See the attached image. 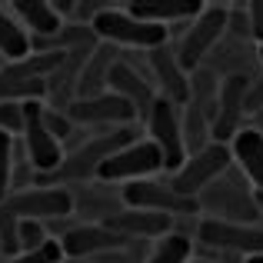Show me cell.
<instances>
[{"label": "cell", "mask_w": 263, "mask_h": 263, "mask_svg": "<svg viewBox=\"0 0 263 263\" xmlns=\"http://www.w3.org/2000/svg\"><path fill=\"white\" fill-rule=\"evenodd\" d=\"M137 140V127H120V130H107V134H97L90 140L77 143V147L64 150V160L53 174H33V186H84L90 180H97V170L103 167L107 157H114L120 147Z\"/></svg>", "instance_id": "6da1fadb"}, {"label": "cell", "mask_w": 263, "mask_h": 263, "mask_svg": "<svg viewBox=\"0 0 263 263\" xmlns=\"http://www.w3.org/2000/svg\"><path fill=\"white\" fill-rule=\"evenodd\" d=\"M197 206L206 220L220 223H240V227H260V206L253 200V186L237 167H227L223 177L213 180L206 190L197 193Z\"/></svg>", "instance_id": "7a4b0ae2"}, {"label": "cell", "mask_w": 263, "mask_h": 263, "mask_svg": "<svg viewBox=\"0 0 263 263\" xmlns=\"http://www.w3.org/2000/svg\"><path fill=\"white\" fill-rule=\"evenodd\" d=\"M90 30L97 33L100 44H110L117 50H130V53H150L157 47L170 44V30L167 27H157V24H147V20H137L127 13L123 4H110L103 13H97Z\"/></svg>", "instance_id": "3957f363"}, {"label": "cell", "mask_w": 263, "mask_h": 263, "mask_svg": "<svg viewBox=\"0 0 263 263\" xmlns=\"http://www.w3.org/2000/svg\"><path fill=\"white\" fill-rule=\"evenodd\" d=\"M180 37L174 47L180 67H183L186 73L197 70L200 64H203L206 57H210V50L220 44V37H223V27H227V4H217V0H210V4H203V10L197 13V17L190 20V24H177Z\"/></svg>", "instance_id": "277c9868"}, {"label": "cell", "mask_w": 263, "mask_h": 263, "mask_svg": "<svg viewBox=\"0 0 263 263\" xmlns=\"http://www.w3.org/2000/svg\"><path fill=\"white\" fill-rule=\"evenodd\" d=\"M157 174H163L160 150H157L147 137H137L134 143L120 147L114 157L103 160V167L97 170V180H103V183H110V186H127V183H134V180H150Z\"/></svg>", "instance_id": "5b68a950"}, {"label": "cell", "mask_w": 263, "mask_h": 263, "mask_svg": "<svg viewBox=\"0 0 263 263\" xmlns=\"http://www.w3.org/2000/svg\"><path fill=\"white\" fill-rule=\"evenodd\" d=\"M0 213L20 220H37V223H53V220H70V190L64 186H27V190L7 193L0 203Z\"/></svg>", "instance_id": "8992f818"}, {"label": "cell", "mask_w": 263, "mask_h": 263, "mask_svg": "<svg viewBox=\"0 0 263 263\" xmlns=\"http://www.w3.org/2000/svg\"><path fill=\"white\" fill-rule=\"evenodd\" d=\"M233 163L230 157V147L227 143H206L203 150H197V154H190L183 163H180L177 174H170V190L180 193V197H193L197 200L200 190H206V186L213 183V180L223 177V170Z\"/></svg>", "instance_id": "52a82bcc"}, {"label": "cell", "mask_w": 263, "mask_h": 263, "mask_svg": "<svg viewBox=\"0 0 263 263\" xmlns=\"http://www.w3.org/2000/svg\"><path fill=\"white\" fill-rule=\"evenodd\" d=\"M44 100H30L24 103V130H20V147H24L27 163L33 167V174H53L64 160V143L47 130L44 117H40Z\"/></svg>", "instance_id": "ba28073f"}, {"label": "cell", "mask_w": 263, "mask_h": 263, "mask_svg": "<svg viewBox=\"0 0 263 263\" xmlns=\"http://www.w3.org/2000/svg\"><path fill=\"white\" fill-rule=\"evenodd\" d=\"M107 90L134 107L137 120H147L157 103V90L150 84V70H147V53H143V64H137L130 53L117 57L114 67H110V77H107Z\"/></svg>", "instance_id": "9c48e42d"}, {"label": "cell", "mask_w": 263, "mask_h": 263, "mask_svg": "<svg viewBox=\"0 0 263 263\" xmlns=\"http://www.w3.org/2000/svg\"><path fill=\"white\" fill-rule=\"evenodd\" d=\"M120 197L123 206H130V210H154L167 213V217H200L197 200L174 193L167 180H134V183L120 186Z\"/></svg>", "instance_id": "30bf717a"}, {"label": "cell", "mask_w": 263, "mask_h": 263, "mask_svg": "<svg viewBox=\"0 0 263 263\" xmlns=\"http://www.w3.org/2000/svg\"><path fill=\"white\" fill-rule=\"evenodd\" d=\"M193 247L217 253H237V257H253L263 253V227H240V223H220V220L200 217Z\"/></svg>", "instance_id": "8fae6325"}, {"label": "cell", "mask_w": 263, "mask_h": 263, "mask_svg": "<svg viewBox=\"0 0 263 263\" xmlns=\"http://www.w3.org/2000/svg\"><path fill=\"white\" fill-rule=\"evenodd\" d=\"M73 127H93L100 134L107 130H120V127H137V114L127 100H120L117 93H100V97H87V100H73L67 107Z\"/></svg>", "instance_id": "7c38bea8"}, {"label": "cell", "mask_w": 263, "mask_h": 263, "mask_svg": "<svg viewBox=\"0 0 263 263\" xmlns=\"http://www.w3.org/2000/svg\"><path fill=\"white\" fill-rule=\"evenodd\" d=\"M143 123H147V140L154 143L163 157V170H167V174H177L180 163L186 160L183 130H180V107L157 97L154 110H150V117Z\"/></svg>", "instance_id": "4fadbf2b"}, {"label": "cell", "mask_w": 263, "mask_h": 263, "mask_svg": "<svg viewBox=\"0 0 263 263\" xmlns=\"http://www.w3.org/2000/svg\"><path fill=\"white\" fill-rule=\"evenodd\" d=\"M247 84L243 77H227L220 80L217 103H213V120H210V137L213 143H230L240 130L247 127Z\"/></svg>", "instance_id": "5bb4252c"}, {"label": "cell", "mask_w": 263, "mask_h": 263, "mask_svg": "<svg viewBox=\"0 0 263 263\" xmlns=\"http://www.w3.org/2000/svg\"><path fill=\"white\" fill-rule=\"evenodd\" d=\"M57 243L64 250V263H84V260H93L100 253H107V250H117V247L130 243V240L107 230L103 223H70L57 237Z\"/></svg>", "instance_id": "9a60e30c"}, {"label": "cell", "mask_w": 263, "mask_h": 263, "mask_svg": "<svg viewBox=\"0 0 263 263\" xmlns=\"http://www.w3.org/2000/svg\"><path fill=\"white\" fill-rule=\"evenodd\" d=\"M120 210H123L120 186L90 180V183L70 190V217H77V223H107Z\"/></svg>", "instance_id": "2e32d148"}, {"label": "cell", "mask_w": 263, "mask_h": 263, "mask_svg": "<svg viewBox=\"0 0 263 263\" xmlns=\"http://www.w3.org/2000/svg\"><path fill=\"white\" fill-rule=\"evenodd\" d=\"M147 70H150V84H154L160 100H170L174 107H183L190 100V84H186V70L180 67L177 53L170 44L157 47L147 53Z\"/></svg>", "instance_id": "e0dca14e"}, {"label": "cell", "mask_w": 263, "mask_h": 263, "mask_svg": "<svg viewBox=\"0 0 263 263\" xmlns=\"http://www.w3.org/2000/svg\"><path fill=\"white\" fill-rule=\"evenodd\" d=\"M203 67H210L220 80H227V77L253 80L257 73H263V67L257 60V44H243V40H230V37H220V44L210 50Z\"/></svg>", "instance_id": "ac0fdd59"}, {"label": "cell", "mask_w": 263, "mask_h": 263, "mask_svg": "<svg viewBox=\"0 0 263 263\" xmlns=\"http://www.w3.org/2000/svg\"><path fill=\"white\" fill-rule=\"evenodd\" d=\"M107 230L120 233L123 240H140V243H154V240L167 237L170 227H174V217H167V213H154V210H130V206H123L117 217H110Z\"/></svg>", "instance_id": "d6986e66"}, {"label": "cell", "mask_w": 263, "mask_h": 263, "mask_svg": "<svg viewBox=\"0 0 263 263\" xmlns=\"http://www.w3.org/2000/svg\"><path fill=\"white\" fill-rule=\"evenodd\" d=\"M206 0H134V4H123L130 17L147 20L157 27H177V24H190L200 10H203Z\"/></svg>", "instance_id": "ffe728a7"}, {"label": "cell", "mask_w": 263, "mask_h": 263, "mask_svg": "<svg viewBox=\"0 0 263 263\" xmlns=\"http://www.w3.org/2000/svg\"><path fill=\"white\" fill-rule=\"evenodd\" d=\"M227 147H230L233 167L247 177V183L253 186V193H263V137L257 130L243 127Z\"/></svg>", "instance_id": "44dd1931"}, {"label": "cell", "mask_w": 263, "mask_h": 263, "mask_svg": "<svg viewBox=\"0 0 263 263\" xmlns=\"http://www.w3.org/2000/svg\"><path fill=\"white\" fill-rule=\"evenodd\" d=\"M120 57V50L110 44H100L93 53L87 57L84 70L77 77V90H73V100H87V97H100L107 93V77H110V67L114 60Z\"/></svg>", "instance_id": "7402d4cb"}, {"label": "cell", "mask_w": 263, "mask_h": 263, "mask_svg": "<svg viewBox=\"0 0 263 263\" xmlns=\"http://www.w3.org/2000/svg\"><path fill=\"white\" fill-rule=\"evenodd\" d=\"M10 13L20 20V27H24L30 37H53V33L64 27V20L57 17L50 0H13Z\"/></svg>", "instance_id": "603a6c76"}, {"label": "cell", "mask_w": 263, "mask_h": 263, "mask_svg": "<svg viewBox=\"0 0 263 263\" xmlns=\"http://www.w3.org/2000/svg\"><path fill=\"white\" fill-rule=\"evenodd\" d=\"M27 53H30V33L10 13V4H0V60L13 64V60H24Z\"/></svg>", "instance_id": "cb8c5ba5"}, {"label": "cell", "mask_w": 263, "mask_h": 263, "mask_svg": "<svg viewBox=\"0 0 263 263\" xmlns=\"http://www.w3.org/2000/svg\"><path fill=\"white\" fill-rule=\"evenodd\" d=\"M180 130H183L186 157L197 154V150H203L206 143H213V137H210V117H206L200 107H193V103H183V107H180Z\"/></svg>", "instance_id": "d4e9b609"}, {"label": "cell", "mask_w": 263, "mask_h": 263, "mask_svg": "<svg viewBox=\"0 0 263 263\" xmlns=\"http://www.w3.org/2000/svg\"><path fill=\"white\" fill-rule=\"evenodd\" d=\"M190 260H193V240L167 233V237H160V240L150 243L143 263H190Z\"/></svg>", "instance_id": "484cf974"}, {"label": "cell", "mask_w": 263, "mask_h": 263, "mask_svg": "<svg viewBox=\"0 0 263 263\" xmlns=\"http://www.w3.org/2000/svg\"><path fill=\"white\" fill-rule=\"evenodd\" d=\"M44 97H47V84L0 70V103H30V100H44Z\"/></svg>", "instance_id": "4316f807"}, {"label": "cell", "mask_w": 263, "mask_h": 263, "mask_svg": "<svg viewBox=\"0 0 263 263\" xmlns=\"http://www.w3.org/2000/svg\"><path fill=\"white\" fill-rule=\"evenodd\" d=\"M223 37L243 40V44H253V40H250V17H247V4H227V27H223Z\"/></svg>", "instance_id": "83f0119b"}, {"label": "cell", "mask_w": 263, "mask_h": 263, "mask_svg": "<svg viewBox=\"0 0 263 263\" xmlns=\"http://www.w3.org/2000/svg\"><path fill=\"white\" fill-rule=\"evenodd\" d=\"M0 263H64V250H60L57 237H50L44 247H37V250L13 253V257H7V260H0Z\"/></svg>", "instance_id": "f1b7e54d"}, {"label": "cell", "mask_w": 263, "mask_h": 263, "mask_svg": "<svg viewBox=\"0 0 263 263\" xmlns=\"http://www.w3.org/2000/svg\"><path fill=\"white\" fill-rule=\"evenodd\" d=\"M47 240H50V230H47V223H37V220H20L17 223V250H37V247H44Z\"/></svg>", "instance_id": "f546056e"}, {"label": "cell", "mask_w": 263, "mask_h": 263, "mask_svg": "<svg viewBox=\"0 0 263 263\" xmlns=\"http://www.w3.org/2000/svg\"><path fill=\"white\" fill-rule=\"evenodd\" d=\"M40 117H44L47 130H50V134L57 137V140L64 143V147H67V140H70V137L80 130V127H73V123H70L67 110H57V107H47V103H44V107H40Z\"/></svg>", "instance_id": "4dcf8cb0"}, {"label": "cell", "mask_w": 263, "mask_h": 263, "mask_svg": "<svg viewBox=\"0 0 263 263\" xmlns=\"http://www.w3.org/2000/svg\"><path fill=\"white\" fill-rule=\"evenodd\" d=\"M10 170H13V137L0 134V203L10 193Z\"/></svg>", "instance_id": "1f68e13d"}, {"label": "cell", "mask_w": 263, "mask_h": 263, "mask_svg": "<svg viewBox=\"0 0 263 263\" xmlns=\"http://www.w3.org/2000/svg\"><path fill=\"white\" fill-rule=\"evenodd\" d=\"M24 130V103H0V134L17 140Z\"/></svg>", "instance_id": "d6a6232c"}, {"label": "cell", "mask_w": 263, "mask_h": 263, "mask_svg": "<svg viewBox=\"0 0 263 263\" xmlns=\"http://www.w3.org/2000/svg\"><path fill=\"white\" fill-rule=\"evenodd\" d=\"M247 17H250V40L253 44H263V0H250L247 4Z\"/></svg>", "instance_id": "836d02e7"}, {"label": "cell", "mask_w": 263, "mask_h": 263, "mask_svg": "<svg viewBox=\"0 0 263 263\" xmlns=\"http://www.w3.org/2000/svg\"><path fill=\"white\" fill-rule=\"evenodd\" d=\"M243 107H247V117L257 114V110H263V73H257V77L247 84V100H243Z\"/></svg>", "instance_id": "e575fe53"}, {"label": "cell", "mask_w": 263, "mask_h": 263, "mask_svg": "<svg viewBox=\"0 0 263 263\" xmlns=\"http://www.w3.org/2000/svg\"><path fill=\"white\" fill-rule=\"evenodd\" d=\"M243 263H263V253H253V257H247Z\"/></svg>", "instance_id": "d590c367"}, {"label": "cell", "mask_w": 263, "mask_h": 263, "mask_svg": "<svg viewBox=\"0 0 263 263\" xmlns=\"http://www.w3.org/2000/svg\"><path fill=\"white\" fill-rule=\"evenodd\" d=\"M257 60H260V67H263V44L257 47Z\"/></svg>", "instance_id": "8d00e7d4"}, {"label": "cell", "mask_w": 263, "mask_h": 263, "mask_svg": "<svg viewBox=\"0 0 263 263\" xmlns=\"http://www.w3.org/2000/svg\"><path fill=\"white\" fill-rule=\"evenodd\" d=\"M190 263H203V260H197V257H193V260H190Z\"/></svg>", "instance_id": "74e56055"}]
</instances>
